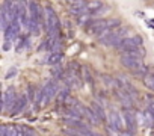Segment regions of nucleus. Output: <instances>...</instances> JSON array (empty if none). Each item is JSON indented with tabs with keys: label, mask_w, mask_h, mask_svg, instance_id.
<instances>
[{
	"label": "nucleus",
	"mask_w": 154,
	"mask_h": 136,
	"mask_svg": "<svg viewBox=\"0 0 154 136\" xmlns=\"http://www.w3.org/2000/svg\"><path fill=\"white\" fill-rule=\"evenodd\" d=\"M45 12V30L48 33V36H57L59 30H60V20L57 17V14L54 12V9L48 5L44 8Z\"/></svg>",
	"instance_id": "nucleus-1"
},
{
	"label": "nucleus",
	"mask_w": 154,
	"mask_h": 136,
	"mask_svg": "<svg viewBox=\"0 0 154 136\" xmlns=\"http://www.w3.org/2000/svg\"><path fill=\"white\" fill-rule=\"evenodd\" d=\"M142 45V38L139 35L136 36H127L124 38L118 45H116V50L122 51V53H127V51H131V50H136Z\"/></svg>",
	"instance_id": "nucleus-2"
},
{
	"label": "nucleus",
	"mask_w": 154,
	"mask_h": 136,
	"mask_svg": "<svg viewBox=\"0 0 154 136\" xmlns=\"http://www.w3.org/2000/svg\"><path fill=\"white\" fill-rule=\"evenodd\" d=\"M18 98H17V94H15V88L14 86H9L5 92H3V106H2V110L3 112H12V109L15 107Z\"/></svg>",
	"instance_id": "nucleus-3"
},
{
	"label": "nucleus",
	"mask_w": 154,
	"mask_h": 136,
	"mask_svg": "<svg viewBox=\"0 0 154 136\" xmlns=\"http://www.w3.org/2000/svg\"><path fill=\"white\" fill-rule=\"evenodd\" d=\"M107 124L112 125V127H115V128L119 130V131H124V130H125V118H124V113H121V112L112 109V110L109 112Z\"/></svg>",
	"instance_id": "nucleus-4"
},
{
	"label": "nucleus",
	"mask_w": 154,
	"mask_h": 136,
	"mask_svg": "<svg viewBox=\"0 0 154 136\" xmlns=\"http://www.w3.org/2000/svg\"><path fill=\"white\" fill-rule=\"evenodd\" d=\"M88 33L91 35H97L100 36L104 30H107V21L104 18H97V20H91V23L86 26Z\"/></svg>",
	"instance_id": "nucleus-5"
},
{
	"label": "nucleus",
	"mask_w": 154,
	"mask_h": 136,
	"mask_svg": "<svg viewBox=\"0 0 154 136\" xmlns=\"http://www.w3.org/2000/svg\"><path fill=\"white\" fill-rule=\"evenodd\" d=\"M124 118H125V130L133 133L137 128V116L131 109H124Z\"/></svg>",
	"instance_id": "nucleus-6"
},
{
	"label": "nucleus",
	"mask_w": 154,
	"mask_h": 136,
	"mask_svg": "<svg viewBox=\"0 0 154 136\" xmlns=\"http://www.w3.org/2000/svg\"><path fill=\"white\" fill-rule=\"evenodd\" d=\"M119 60H121V63H122L125 68L131 70L133 73H136L137 70H140V68L143 66L142 60H139V59H133V57H128V56H125V54H121Z\"/></svg>",
	"instance_id": "nucleus-7"
},
{
	"label": "nucleus",
	"mask_w": 154,
	"mask_h": 136,
	"mask_svg": "<svg viewBox=\"0 0 154 136\" xmlns=\"http://www.w3.org/2000/svg\"><path fill=\"white\" fill-rule=\"evenodd\" d=\"M20 27H21V24H20V21H18V20L12 21V23H11V26L5 30V39H6V41H11V39L14 41V39L18 36Z\"/></svg>",
	"instance_id": "nucleus-8"
},
{
	"label": "nucleus",
	"mask_w": 154,
	"mask_h": 136,
	"mask_svg": "<svg viewBox=\"0 0 154 136\" xmlns=\"http://www.w3.org/2000/svg\"><path fill=\"white\" fill-rule=\"evenodd\" d=\"M89 107H91V109L94 110V113H95V115L98 116V119H100L101 122H103V121H106V119L109 118V116L106 115V110L103 109V106H101V104H100L98 101H92Z\"/></svg>",
	"instance_id": "nucleus-9"
},
{
	"label": "nucleus",
	"mask_w": 154,
	"mask_h": 136,
	"mask_svg": "<svg viewBox=\"0 0 154 136\" xmlns=\"http://www.w3.org/2000/svg\"><path fill=\"white\" fill-rule=\"evenodd\" d=\"M83 118H85V121H88V122L92 124V125H97V124L101 122V121L98 119V116L94 113V110H92L91 107H86V109H85V115H83Z\"/></svg>",
	"instance_id": "nucleus-10"
},
{
	"label": "nucleus",
	"mask_w": 154,
	"mask_h": 136,
	"mask_svg": "<svg viewBox=\"0 0 154 136\" xmlns=\"http://www.w3.org/2000/svg\"><path fill=\"white\" fill-rule=\"evenodd\" d=\"M27 101H29V98H27V95H21V97H18V101H17V104H15V107L12 109V112H11V115H17V113H20L26 106H27Z\"/></svg>",
	"instance_id": "nucleus-11"
},
{
	"label": "nucleus",
	"mask_w": 154,
	"mask_h": 136,
	"mask_svg": "<svg viewBox=\"0 0 154 136\" xmlns=\"http://www.w3.org/2000/svg\"><path fill=\"white\" fill-rule=\"evenodd\" d=\"M101 80L106 86H109L110 89H118V85H116V79H113L112 76L109 74H101Z\"/></svg>",
	"instance_id": "nucleus-12"
},
{
	"label": "nucleus",
	"mask_w": 154,
	"mask_h": 136,
	"mask_svg": "<svg viewBox=\"0 0 154 136\" xmlns=\"http://www.w3.org/2000/svg\"><path fill=\"white\" fill-rule=\"evenodd\" d=\"M62 57H63L62 53H51V54L47 57V63H50V65H57V63L62 60Z\"/></svg>",
	"instance_id": "nucleus-13"
},
{
	"label": "nucleus",
	"mask_w": 154,
	"mask_h": 136,
	"mask_svg": "<svg viewBox=\"0 0 154 136\" xmlns=\"http://www.w3.org/2000/svg\"><path fill=\"white\" fill-rule=\"evenodd\" d=\"M82 77H83V80L86 82V83H89V85H94V79H92V76H91V73H89V70H88V66H82Z\"/></svg>",
	"instance_id": "nucleus-14"
},
{
	"label": "nucleus",
	"mask_w": 154,
	"mask_h": 136,
	"mask_svg": "<svg viewBox=\"0 0 154 136\" xmlns=\"http://www.w3.org/2000/svg\"><path fill=\"white\" fill-rule=\"evenodd\" d=\"M104 5H103V2H97V0H92V2H88V5H86V8H88V11L89 12H95V11H98L100 8H103Z\"/></svg>",
	"instance_id": "nucleus-15"
},
{
	"label": "nucleus",
	"mask_w": 154,
	"mask_h": 136,
	"mask_svg": "<svg viewBox=\"0 0 154 136\" xmlns=\"http://www.w3.org/2000/svg\"><path fill=\"white\" fill-rule=\"evenodd\" d=\"M143 124L148 125V127H152L154 125V116H152V113L148 109L143 112Z\"/></svg>",
	"instance_id": "nucleus-16"
},
{
	"label": "nucleus",
	"mask_w": 154,
	"mask_h": 136,
	"mask_svg": "<svg viewBox=\"0 0 154 136\" xmlns=\"http://www.w3.org/2000/svg\"><path fill=\"white\" fill-rule=\"evenodd\" d=\"M38 89H39V88L35 86V85H29V86H27V94H26V95H27V98H29L32 103H33V100H35V95H36Z\"/></svg>",
	"instance_id": "nucleus-17"
},
{
	"label": "nucleus",
	"mask_w": 154,
	"mask_h": 136,
	"mask_svg": "<svg viewBox=\"0 0 154 136\" xmlns=\"http://www.w3.org/2000/svg\"><path fill=\"white\" fill-rule=\"evenodd\" d=\"M106 21H107V29H110V30H113L115 27L121 26V20L119 18H109Z\"/></svg>",
	"instance_id": "nucleus-18"
},
{
	"label": "nucleus",
	"mask_w": 154,
	"mask_h": 136,
	"mask_svg": "<svg viewBox=\"0 0 154 136\" xmlns=\"http://www.w3.org/2000/svg\"><path fill=\"white\" fill-rule=\"evenodd\" d=\"M106 134H107V136H119V134H121V131H119V130H116L115 127H112V125L106 124Z\"/></svg>",
	"instance_id": "nucleus-19"
},
{
	"label": "nucleus",
	"mask_w": 154,
	"mask_h": 136,
	"mask_svg": "<svg viewBox=\"0 0 154 136\" xmlns=\"http://www.w3.org/2000/svg\"><path fill=\"white\" fill-rule=\"evenodd\" d=\"M88 2H82V0H72V2H69V6L71 8H86Z\"/></svg>",
	"instance_id": "nucleus-20"
},
{
	"label": "nucleus",
	"mask_w": 154,
	"mask_h": 136,
	"mask_svg": "<svg viewBox=\"0 0 154 136\" xmlns=\"http://www.w3.org/2000/svg\"><path fill=\"white\" fill-rule=\"evenodd\" d=\"M6 136H17V127L15 125H6Z\"/></svg>",
	"instance_id": "nucleus-21"
},
{
	"label": "nucleus",
	"mask_w": 154,
	"mask_h": 136,
	"mask_svg": "<svg viewBox=\"0 0 154 136\" xmlns=\"http://www.w3.org/2000/svg\"><path fill=\"white\" fill-rule=\"evenodd\" d=\"M146 109H148V110H149V112L152 113V116H154V101H149V103H148V107H146Z\"/></svg>",
	"instance_id": "nucleus-22"
},
{
	"label": "nucleus",
	"mask_w": 154,
	"mask_h": 136,
	"mask_svg": "<svg viewBox=\"0 0 154 136\" xmlns=\"http://www.w3.org/2000/svg\"><path fill=\"white\" fill-rule=\"evenodd\" d=\"M15 74H17V68H12V70H11L8 74H6V79H9L11 76H15Z\"/></svg>",
	"instance_id": "nucleus-23"
},
{
	"label": "nucleus",
	"mask_w": 154,
	"mask_h": 136,
	"mask_svg": "<svg viewBox=\"0 0 154 136\" xmlns=\"http://www.w3.org/2000/svg\"><path fill=\"white\" fill-rule=\"evenodd\" d=\"M119 136H134L133 133H130V131H127V130H124V131H121V134Z\"/></svg>",
	"instance_id": "nucleus-24"
},
{
	"label": "nucleus",
	"mask_w": 154,
	"mask_h": 136,
	"mask_svg": "<svg viewBox=\"0 0 154 136\" xmlns=\"http://www.w3.org/2000/svg\"><path fill=\"white\" fill-rule=\"evenodd\" d=\"M9 44H11V41H5V45H3V50H9V48H11V45H9Z\"/></svg>",
	"instance_id": "nucleus-25"
}]
</instances>
